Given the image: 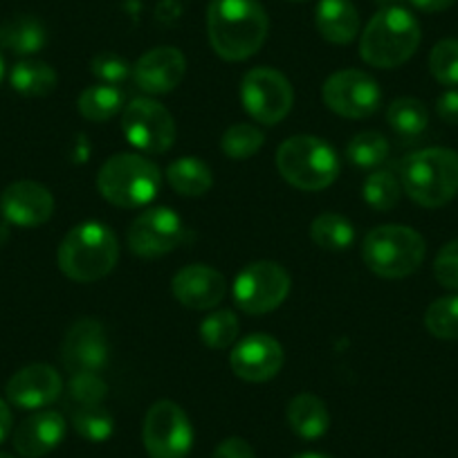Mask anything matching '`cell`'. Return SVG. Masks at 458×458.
<instances>
[{"instance_id":"1","label":"cell","mask_w":458,"mask_h":458,"mask_svg":"<svg viewBox=\"0 0 458 458\" xmlns=\"http://www.w3.org/2000/svg\"><path fill=\"white\" fill-rule=\"evenodd\" d=\"M267 14L259 0H211L207 10V37L225 61H245L257 55L267 38Z\"/></svg>"},{"instance_id":"2","label":"cell","mask_w":458,"mask_h":458,"mask_svg":"<svg viewBox=\"0 0 458 458\" xmlns=\"http://www.w3.org/2000/svg\"><path fill=\"white\" fill-rule=\"evenodd\" d=\"M59 267L77 284H92L113 272L120 259V243L113 229L97 220L77 225L59 245Z\"/></svg>"},{"instance_id":"3","label":"cell","mask_w":458,"mask_h":458,"mask_svg":"<svg viewBox=\"0 0 458 458\" xmlns=\"http://www.w3.org/2000/svg\"><path fill=\"white\" fill-rule=\"evenodd\" d=\"M400 184L420 207L447 205L458 196V153L443 147L411 153L400 165Z\"/></svg>"},{"instance_id":"4","label":"cell","mask_w":458,"mask_h":458,"mask_svg":"<svg viewBox=\"0 0 458 458\" xmlns=\"http://www.w3.org/2000/svg\"><path fill=\"white\" fill-rule=\"evenodd\" d=\"M420 37V25L411 12L398 5L382 7L362 32L360 55L373 68H398L416 55Z\"/></svg>"},{"instance_id":"5","label":"cell","mask_w":458,"mask_h":458,"mask_svg":"<svg viewBox=\"0 0 458 458\" xmlns=\"http://www.w3.org/2000/svg\"><path fill=\"white\" fill-rule=\"evenodd\" d=\"M162 174L156 162L138 153H117L108 157L97 175V189L110 205L138 209L157 196Z\"/></svg>"},{"instance_id":"6","label":"cell","mask_w":458,"mask_h":458,"mask_svg":"<svg viewBox=\"0 0 458 458\" xmlns=\"http://www.w3.org/2000/svg\"><path fill=\"white\" fill-rule=\"evenodd\" d=\"M425 239L404 225H382L371 229L362 243V259L373 275L382 279H404L422 266Z\"/></svg>"},{"instance_id":"7","label":"cell","mask_w":458,"mask_h":458,"mask_svg":"<svg viewBox=\"0 0 458 458\" xmlns=\"http://www.w3.org/2000/svg\"><path fill=\"white\" fill-rule=\"evenodd\" d=\"M276 169L281 178L301 191H321L339 175L337 153L328 142L315 135H294L276 151Z\"/></svg>"},{"instance_id":"8","label":"cell","mask_w":458,"mask_h":458,"mask_svg":"<svg viewBox=\"0 0 458 458\" xmlns=\"http://www.w3.org/2000/svg\"><path fill=\"white\" fill-rule=\"evenodd\" d=\"M144 447L151 458H187L193 447V427L180 404L157 400L144 418Z\"/></svg>"},{"instance_id":"9","label":"cell","mask_w":458,"mask_h":458,"mask_svg":"<svg viewBox=\"0 0 458 458\" xmlns=\"http://www.w3.org/2000/svg\"><path fill=\"white\" fill-rule=\"evenodd\" d=\"M243 108L254 122L275 126L284 120L294 104V90L288 77L275 68H254L241 86Z\"/></svg>"},{"instance_id":"10","label":"cell","mask_w":458,"mask_h":458,"mask_svg":"<svg viewBox=\"0 0 458 458\" xmlns=\"http://www.w3.org/2000/svg\"><path fill=\"white\" fill-rule=\"evenodd\" d=\"M290 293V275L275 261L250 263L234 281V301L248 315L276 310Z\"/></svg>"},{"instance_id":"11","label":"cell","mask_w":458,"mask_h":458,"mask_svg":"<svg viewBox=\"0 0 458 458\" xmlns=\"http://www.w3.org/2000/svg\"><path fill=\"white\" fill-rule=\"evenodd\" d=\"M122 131L131 147L157 156L166 153L175 142V122L169 110L153 99H135L122 114Z\"/></svg>"},{"instance_id":"12","label":"cell","mask_w":458,"mask_h":458,"mask_svg":"<svg viewBox=\"0 0 458 458\" xmlns=\"http://www.w3.org/2000/svg\"><path fill=\"white\" fill-rule=\"evenodd\" d=\"M324 104L339 117L364 120L380 108L382 92L376 79L362 70H339L324 83Z\"/></svg>"},{"instance_id":"13","label":"cell","mask_w":458,"mask_h":458,"mask_svg":"<svg viewBox=\"0 0 458 458\" xmlns=\"http://www.w3.org/2000/svg\"><path fill=\"white\" fill-rule=\"evenodd\" d=\"M184 227L180 216L169 207H151L131 223L126 243L135 257L156 259L180 245Z\"/></svg>"},{"instance_id":"14","label":"cell","mask_w":458,"mask_h":458,"mask_svg":"<svg viewBox=\"0 0 458 458\" xmlns=\"http://www.w3.org/2000/svg\"><path fill=\"white\" fill-rule=\"evenodd\" d=\"M61 362L72 376L99 373L108 362V337L97 319H77L61 344Z\"/></svg>"},{"instance_id":"15","label":"cell","mask_w":458,"mask_h":458,"mask_svg":"<svg viewBox=\"0 0 458 458\" xmlns=\"http://www.w3.org/2000/svg\"><path fill=\"white\" fill-rule=\"evenodd\" d=\"M284 360V346L272 335L254 333L236 344L229 367L245 382H267L281 371Z\"/></svg>"},{"instance_id":"16","label":"cell","mask_w":458,"mask_h":458,"mask_svg":"<svg viewBox=\"0 0 458 458\" xmlns=\"http://www.w3.org/2000/svg\"><path fill=\"white\" fill-rule=\"evenodd\" d=\"M0 211L16 227H38L55 214V198L50 189L32 180L10 184L0 196Z\"/></svg>"},{"instance_id":"17","label":"cell","mask_w":458,"mask_h":458,"mask_svg":"<svg viewBox=\"0 0 458 458\" xmlns=\"http://www.w3.org/2000/svg\"><path fill=\"white\" fill-rule=\"evenodd\" d=\"M61 391H64V380L50 364H30L16 371L5 386L7 400L14 407L28 409V411L52 404L59 398Z\"/></svg>"},{"instance_id":"18","label":"cell","mask_w":458,"mask_h":458,"mask_svg":"<svg viewBox=\"0 0 458 458\" xmlns=\"http://www.w3.org/2000/svg\"><path fill=\"white\" fill-rule=\"evenodd\" d=\"M187 59L178 47H153L133 65V79L148 95H166L182 83Z\"/></svg>"},{"instance_id":"19","label":"cell","mask_w":458,"mask_h":458,"mask_svg":"<svg viewBox=\"0 0 458 458\" xmlns=\"http://www.w3.org/2000/svg\"><path fill=\"white\" fill-rule=\"evenodd\" d=\"M174 294L184 308L191 310H211L227 294V281L218 270L209 266H187L174 276Z\"/></svg>"},{"instance_id":"20","label":"cell","mask_w":458,"mask_h":458,"mask_svg":"<svg viewBox=\"0 0 458 458\" xmlns=\"http://www.w3.org/2000/svg\"><path fill=\"white\" fill-rule=\"evenodd\" d=\"M65 436V418L59 411H37L14 431V449L23 458H43L55 452Z\"/></svg>"},{"instance_id":"21","label":"cell","mask_w":458,"mask_h":458,"mask_svg":"<svg viewBox=\"0 0 458 458\" xmlns=\"http://www.w3.org/2000/svg\"><path fill=\"white\" fill-rule=\"evenodd\" d=\"M315 23L321 37L335 46H349L360 32V14L351 0H319Z\"/></svg>"},{"instance_id":"22","label":"cell","mask_w":458,"mask_h":458,"mask_svg":"<svg viewBox=\"0 0 458 458\" xmlns=\"http://www.w3.org/2000/svg\"><path fill=\"white\" fill-rule=\"evenodd\" d=\"M288 422L299 438L317 440L328 431L330 413L321 398L312 394H299L288 404Z\"/></svg>"},{"instance_id":"23","label":"cell","mask_w":458,"mask_h":458,"mask_svg":"<svg viewBox=\"0 0 458 458\" xmlns=\"http://www.w3.org/2000/svg\"><path fill=\"white\" fill-rule=\"evenodd\" d=\"M47 32L34 16H14L0 23V47L14 55L30 56L46 47Z\"/></svg>"},{"instance_id":"24","label":"cell","mask_w":458,"mask_h":458,"mask_svg":"<svg viewBox=\"0 0 458 458\" xmlns=\"http://www.w3.org/2000/svg\"><path fill=\"white\" fill-rule=\"evenodd\" d=\"M386 124L403 142H418L429 129V113L420 99L400 97L386 108Z\"/></svg>"},{"instance_id":"25","label":"cell","mask_w":458,"mask_h":458,"mask_svg":"<svg viewBox=\"0 0 458 458\" xmlns=\"http://www.w3.org/2000/svg\"><path fill=\"white\" fill-rule=\"evenodd\" d=\"M166 180L180 196L198 198L209 191L211 184H214V174L200 157L187 156L171 162L169 169H166Z\"/></svg>"},{"instance_id":"26","label":"cell","mask_w":458,"mask_h":458,"mask_svg":"<svg viewBox=\"0 0 458 458\" xmlns=\"http://www.w3.org/2000/svg\"><path fill=\"white\" fill-rule=\"evenodd\" d=\"M56 77L55 68L37 59H23L12 68L10 83L23 97H46L55 92Z\"/></svg>"},{"instance_id":"27","label":"cell","mask_w":458,"mask_h":458,"mask_svg":"<svg viewBox=\"0 0 458 458\" xmlns=\"http://www.w3.org/2000/svg\"><path fill=\"white\" fill-rule=\"evenodd\" d=\"M122 104H124V92L120 88L97 83V86L86 88L79 95L77 108L83 120L99 124V122L113 120L114 114L122 110Z\"/></svg>"},{"instance_id":"28","label":"cell","mask_w":458,"mask_h":458,"mask_svg":"<svg viewBox=\"0 0 458 458\" xmlns=\"http://www.w3.org/2000/svg\"><path fill=\"white\" fill-rule=\"evenodd\" d=\"M310 236L321 250L344 252L355 241V227L339 214H321L312 220Z\"/></svg>"},{"instance_id":"29","label":"cell","mask_w":458,"mask_h":458,"mask_svg":"<svg viewBox=\"0 0 458 458\" xmlns=\"http://www.w3.org/2000/svg\"><path fill=\"white\" fill-rule=\"evenodd\" d=\"M389 156V142L377 131H364L358 133L346 147V157L351 165L360 166V169H376Z\"/></svg>"},{"instance_id":"30","label":"cell","mask_w":458,"mask_h":458,"mask_svg":"<svg viewBox=\"0 0 458 458\" xmlns=\"http://www.w3.org/2000/svg\"><path fill=\"white\" fill-rule=\"evenodd\" d=\"M266 135L254 124H234L225 131L220 140V148L229 160H250L261 151Z\"/></svg>"},{"instance_id":"31","label":"cell","mask_w":458,"mask_h":458,"mask_svg":"<svg viewBox=\"0 0 458 458\" xmlns=\"http://www.w3.org/2000/svg\"><path fill=\"white\" fill-rule=\"evenodd\" d=\"M362 193L369 207H373L376 211H391L400 202L403 184H400V180L391 171H373L364 180Z\"/></svg>"},{"instance_id":"32","label":"cell","mask_w":458,"mask_h":458,"mask_svg":"<svg viewBox=\"0 0 458 458\" xmlns=\"http://www.w3.org/2000/svg\"><path fill=\"white\" fill-rule=\"evenodd\" d=\"M239 317L232 310H216L209 317H205L200 324V337L205 346L209 349H227L239 337Z\"/></svg>"},{"instance_id":"33","label":"cell","mask_w":458,"mask_h":458,"mask_svg":"<svg viewBox=\"0 0 458 458\" xmlns=\"http://www.w3.org/2000/svg\"><path fill=\"white\" fill-rule=\"evenodd\" d=\"M425 326L434 337L454 342L458 339V294L440 297L427 308Z\"/></svg>"},{"instance_id":"34","label":"cell","mask_w":458,"mask_h":458,"mask_svg":"<svg viewBox=\"0 0 458 458\" xmlns=\"http://www.w3.org/2000/svg\"><path fill=\"white\" fill-rule=\"evenodd\" d=\"M72 427L81 438L90 443H104L113 436L114 422L101 404H95V407H74Z\"/></svg>"},{"instance_id":"35","label":"cell","mask_w":458,"mask_h":458,"mask_svg":"<svg viewBox=\"0 0 458 458\" xmlns=\"http://www.w3.org/2000/svg\"><path fill=\"white\" fill-rule=\"evenodd\" d=\"M429 70L440 86H458V41L443 38L429 55Z\"/></svg>"},{"instance_id":"36","label":"cell","mask_w":458,"mask_h":458,"mask_svg":"<svg viewBox=\"0 0 458 458\" xmlns=\"http://www.w3.org/2000/svg\"><path fill=\"white\" fill-rule=\"evenodd\" d=\"M106 394H108V385L99 373H79V376H72L68 385V395L74 407H95L104 403Z\"/></svg>"},{"instance_id":"37","label":"cell","mask_w":458,"mask_h":458,"mask_svg":"<svg viewBox=\"0 0 458 458\" xmlns=\"http://www.w3.org/2000/svg\"><path fill=\"white\" fill-rule=\"evenodd\" d=\"M90 70L101 83H108V86H117V83L126 81L133 74V68L129 65V61L120 55H113V52H101V55H97L90 61Z\"/></svg>"},{"instance_id":"38","label":"cell","mask_w":458,"mask_h":458,"mask_svg":"<svg viewBox=\"0 0 458 458\" xmlns=\"http://www.w3.org/2000/svg\"><path fill=\"white\" fill-rule=\"evenodd\" d=\"M434 276L443 288L458 290V239L440 248L434 261Z\"/></svg>"},{"instance_id":"39","label":"cell","mask_w":458,"mask_h":458,"mask_svg":"<svg viewBox=\"0 0 458 458\" xmlns=\"http://www.w3.org/2000/svg\"><path fill=\"white\" fill-rule=\"evenodd\" d=\"M211 458H257L252 445L243 438H227L216 447V452L211 454Z\"/></svg>"},{"instance_id":"40","label":"cell","mask_w":458,"mask_h":458,"mask_svg":"<svg viewBox=\"0 0 458 458\" xmlns=\"http://www.w3.org/2000/svg\"><path fill=\"white\" fill-rule=\"evenodd\" d=\"M436 113L445 124L458 126V90H447L436 101Z\"/></svg>"},{"instance_id":"41","label":"cell","mask_w":458,"mask_h":458,"mask_svg":"<svg viewBox=\"0 0 458 458\" xmlns=\"http://www.w3.org/2000/svg\"><path fill=\"white\" fill-rule=\"evenodd\" d=\"M456 0H411V5L416 10L427 12V14H436V12H445L454 5Z\"/></svg>"},{"instance_id":"42","label":"cell","mask_w":458,"mask_h":458,"mask_svg":"<svg viewBox=\"0 0 458 458\" xmlns=\"http://www.w3.org/2000/svg\"><path fill=\"white\" fill-rule=\"evenodd\" d=\"M12 431V411H10V404L5 400L0 398V443L10 436Z\"/></svg>"},{"instance_id":"43","label":"cell","mask_w":458,"mask_h":458,"mask_svg":"<svg viewBox=\"0 0 458 458\" xmlns=\"http://www.w3.org/2000/svg\"><path fill=\"white\" fill-rule=\"evenodd\" d=\"M293 458H330L326 456V454H319V452H303V454H297V456Z\"/></svg>"},{"instance_id":"44","label":"cell","mask_w":458,"mask_h":458,"mask_svg":"<svg viewBox=\"0 0 458 458\" xmlns=\"http://www.w3.org/2000/svg\"><path fill=\"white\" fill-rule=\"evenodd\" d=\"M377 3L385 7H391V5H398V3H403V0H377Z\"/></svg>"},{"instance_id":"45","label":"cell","mask_w":458,"mask_h":458,"mask_svg":"<svg viewBox=\"0 0 458 458\" xmlns=\"http://www.w3.org/2000/svg\"><path fill=\"white\" fill-rule=\"evenodd\" d=\"M3 77H5V59L0 55V81H3Z\"/></svg>"},{"instance_id":"46","label":"cell","mask_w":458,"mask_h":458,"mask_svg":"<svg viewBox=\"0 0 458 458\" xmlns=\"http://www.w3.org/2000/svg\"><path fill=\"white\" fill-rule=\"evenodd\" d=\"M0 458H14V456H12V454H3V452H0Z\"/></svg>"}]
</instances>
